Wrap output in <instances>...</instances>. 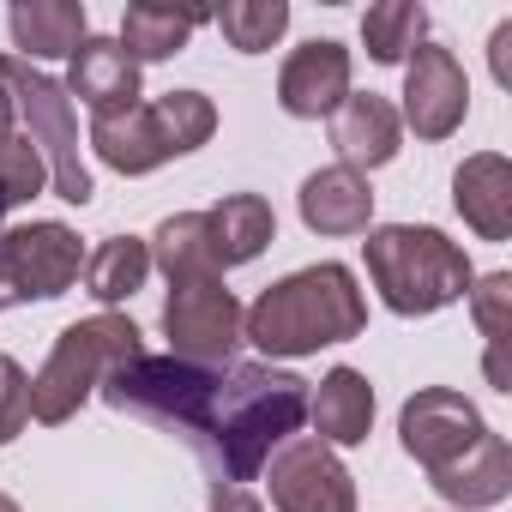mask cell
<instances>
[{"label": "cell", "mask_w": 512, "mask_h": 512, "mask_svg": "<svg viewBox=\"0 0 512 512\" xmlns=\"http://www.w3.org/2000/svg\"><path fill=\"white\" fill-rule=\"evenodd\" d=\"M464 115H470V79H464L458 55L440 49V43H422L404 61V109H398V121L416 139L434 145V139H452L464 127Z\"/></svg>", "instance_id": "obj_10"}, {"label": "cell", "mask_w": 512, "mask_h": 512, "mask_svg": "<svg viewBox=\"0 0 512 512\" xmlns=\"http://www.w3.org/2000/svg\"><path fill=\"white\" fill-rule=\"evenodd\" d=\"M85 296L103 302V314H115V302H133L151 278V247L145 235H109L85 253Z\"/></svg>", "instance_id": "obj_22"}, {"label": "cell", "mask_w": 512, "mask_h": 512, "mask_svg": "<svg viewBox=\"0 0 512 512\" xmlns=\"http://www.w3.org/2000/svg\"><path fill=\"white\" fill-rule=\"evenodd\" d=\"M482 434H488L482 410H476L464 392H452V386H422V392L398 410V440H404V452H410L428 476L446 470L458 452H470Z\"/></svg>", "instance_id": "obj_11"}, {"label": "cell", "mask_w": 512, "mask_h": 512, "mask_svg": "<svg viewBox=\"0 0 512 512\" xmlns=\"http://www.w3.org/2000/svg\"><path fill=\"white\" fill-rule=\"evenodd\" d=\"M49 187V163H43V151L25 139V127H19V115H13V97H7V85H0V199L7 205H25V199H37Z\"/></svg>", "instance_id": "obj_26"}, {"label": "cell", "mask_w": 512, "mask_h": 512, "mask_svg": "<svg viewBox=\"0 0 512 512\" xmlns=\"http://www.w3.org/2000/svg\"><path fill=\"white\" fill-rule=\"evenodd\" d=\"M434 482V494L446 500V506H458V512H482V506H500L506 494H512V446H506V434H482L470 452H458L446 470H434L428 476Z\"/></svg>", "instance_id": "obj_16"}, {"label": "cell", "mask_w": 512, "mask_h": 512, "mask_svg": "<svg viewBox=\"0 0 512 512\" xmlns=\"http://www.w3.org/2000/svg\"><path fill=\"white\" fill-rule=\"evenodd\" d=\"M7 31H13V49L19 61H73V49L91 37V19L79 0H19L7 13Z\"/></svg>", "instance_id": "obj_19"}, {"label": "cell", "mask_w": 512, "mask_h": 512, "mask_svg": "<svg viewBox=\"0 0 512 512\" xmlns=\"http://www.w3.org/2000/svg\"><path fill=\"white\" fill-rule=\"evenodd\" d=\"M0 85L13 97V115L25 127V139L43 151L49 163V187L67 199V205H91V169L79 157V115H73V97L61 79H49L43 67L19 61V55H0Z\"/></svg>", "instance_id": "obj_6"}, {"label": "cell", "mask_w": 512, "mask_h": 512, "mask_svg": "<svg viewBox=\"0 0 512 512\" xmlns=\"http://www.w3.org/2000/svg\"><path fill=\"white\" fill-rule=\"evenodd\" d=\"M139 350H145V344H139V326H133L127 314L73 320V326L55 338L49 362L31 374V422L55 428V422H67V416H79V404H85L127 356H139Z\"/></svg>", "instance_id": "obj_4"}, {"label": "cell", "mask_w": 512, "mask_h": 512, "mask_svg": "<svg viewBox=\"0 0 512 512\" xmlns=\"http://www.w3.org/2000/svg\"><path fill=\"white\" fill-rule=\"evenodd\" d=\"M211 13L205 7H157V0H139V7H127V19H121V49H127V61H169V55H181L187 49V37L205 25Z\"/></svg>", "instance_id": "obj_24"}, {"label": "cell", "mask_w": 512, "mask_h": 512, "mask_svg": "<svg viewBox=\"0 0 512 512\" xmlns=\"http://www.w3.org/2000/svg\"><path fill=\"white\" fill-rule=\"evenodd\" d=\"M302 223L314 235H368L374 229V187L368 175L344 169V163H326L302 181Z\"/></svg>", "instance_id": "obj_15"}, {"label": "cell", "mask_w": 512, "mask_h": 512, "mask_svg": "<svg viewBox=\"0 0 512 512\" xmlns=\"http://www.w3.org/2000/svg\"><path fill=\"white\" fill-rule=\"evenodd\" d=\"M488 61H494V79L512 85V19L494 25V37H488Z\"/></svg>", "instance_id": "obj_31"}, {"label": "cell", "mask_w": 512, "mask_h": 512, "mask_svg": "<svg viewBox=\"0 0 512 512\" xmlns=\"http://www.w3.org/2000/svg\"><path fill=\"white\" fill-rule=\"evenodd\" d=\"M163 338L175 362L193 368H235L241 350V302L223 278H193V284H169L163 302Z\"/></svg>", "instance_id": "obj_8"}, {"label": "cell", "mask_w": 512, "mask_h": 512, "mask_svg": "<svg viewBox=\"0 0 512 512\" xmlns=\"http://www.w3.org/2000/svg\"><path fill=\"white\" fill-rule=\"evenodd\" d=\"M308 422L320 446H362L374 428V386L362 368H332L320 386H308Z\"/></svg>", "instance_id": "obj_18"}, {"label": "cell", "mask_w": 512, "mask_h": 512, "mask_svg": "<svg viewBox=\"0 0 512 512\" xmlns=\"http://www.w3.org/2000/svg\"><path fill=\"white\" fill-rule=\"evenodd\" d=\"M85 272V247L67 223H19L0 229V308H25V302H55L79 284Z\"/></svg>", "instance_id": "obj_7"}, {"label": "cell", "mask_w": 512, "mask_h": 512, "mask_svg": "<svg viewBox=\"0 0 512 512\" xmlns=\"http://www.w3.org/2000/svg\"><path fill=\"white\" fill-rule=\"evenodd\" d=\"M362 260H368V284L380 290V302L404 320L440 314L452 302L470 296L476 266L458 241H446L428 223H380L362 241Z\"/></svg>", "instance_id": "obj_3"}, {"label": "cell", "mask_w": 512, "mask_h": 512, "mask_svg": "<svg viewBox=\"0 0 512 512\" xmlns=\"http://www.w3.org/2000/svg\"><path fill=\"white\" fill-rule=\"evenodd\" d=\"M205 512H266V506H260V500H253L247 488H217V500H211Z\"/></svg>", "instance_id": "obj_32"}, {"label": "cell", "mask_w": 512, "mask_h": 512, "mask_svg": "<svg viewBox=\"0 0 512 512\" xmlns=\"http://www.w3.org/2000/svg\"><path fill=\"white\" fill-rule=\"evenodd\" d=\"M211 19H217L223 43L235 55H266L290 31V7H284V0H229V7H217Z\"/></svg>", "instance_id": "obj_28"}, {"label": "cell", "mask_w": 512, "mask_h": 512, "mask_svg": "<svg viewBox=\"0 0 512 512\" xmlns=\"http://www.w3.org/2000/svg\"><path fill=\"white\" fill-rule=\"evenodd\" d=\"M67 97H79L91 109V121H109V115H127L139 109V61H127V49L115 37H85L73 49V67H67Z\"/></svg>", "instance_id": "obj_13"}, {"label": "cell", "mask_w": 512, "mask_h": 512, "mask_svg": "<svg viewBox=\"0 0 512 512\" xmlns=\"http://www.w3.org/2000/svg\"><path fill=\"white\" fill-rule=\"evenodd\" d=\"M344 97H350V49L332 43V37L302 43V49L284 61V73H278V109L296 115V121H320V115H332Z\"/></svg>", "instance_id": "obj_12"}, {"label": "cell", "mask_w": 512, "mask_h": 512, "mask_svg": "<svg viewBox=\"0 0 512 512\" xmlns=\"http://www.w3.org/2000/svg\"><path fill=\"white\" fill-rule=\"evenodd\" d=\"M428 37V7L422 0H380L362 13V43L380 67H404Z\"/></svg>", "instance_id": "obj_25"}, {"label": "cell", "mask_w": 512, "mask_h": 512, "mask_svg": "<svg viewBox=\"0 0 512 512\" xmlns=\"http://www.w3.org/2000/svg\"><path fill=\"white\" fill-rule=\"evenodd\" d=\"M302 422H308V380L302 374L272 368V362H235L217 380L211 422H205V434H199L193 452L217 476L211 488L253 482L284 440L302 434Z\"/></svg>", "instance_id": "obj_1"}, {"label": "cell", "mask_w": 512, "mask_h": 512, "mask_svg": "<svg viewBox=\"0 0 512 512\" xmlns=\"http://www.w3.org/2000/svg\"><path fill=\"white\" fill-rule=\"evenodd\" d=\"M145 247H151V266H163L169 284L223 278V272H217V247H211V217H205V211H175V217H163Z\"/></svg>", "instance_id": "obj_23"}, {"label": "cell", "mask_w": 512, "mask_h": 512, "mask_svg": "<svg viewBox=\"0 0 512 512\" xmlns=\"http://www.w3.org/2000/svg\"><path fill=\"white\" fill-rule=\"evenodd\" d=\"M470 314H476V332L488 338V386L494 392H512L506 380V332H512V278L506 272H488L470 284Z\"/></svg>", "instance_id": "obj_27"}, {"label": "cell", "mask_w": 512, "mask_h": 512, "mask_svg": "<svg viewBox=\"0 0 512 512\" xmlns=\"http://www.w3.org/2000/svg\"><path fill=\"white\" fill-rule=\"evenodd\" d=\"M0 512H19V500H13V494H0Z\"/></svg>", "instance_id": "obj_33"}, {"label": "cell", "mask_w": 512, "mask_h": 512, "mask_svg": "<svg viewBox=\"0 0 512 512\" xmlns=\"http://www.w3.org/2000/svg\"><path fill=\"white\" fill-rule=\"evenodd\" d=\"M398 145H404V121L380 91H350L332 109V151L344 169H356V175L386 169L398 157Z\"/></svg>", "instance_id": "obj_14"}, {"label": "cell", "mask_w": 512, "mask_h": 512, "mask_svg": "<svg viewBox=\"0 0 512 512\" xmlns=\"http://www.w3.org/2000/svg\"><path fill=\"white\" fill-rule=\"evenodd\" d=\"M151 115H157V127H163L169 157H187V151H199V145L217 133V103H211L205 91H163V97L151 103Z\"/></svg>", "instance_id": "obj_29"}, {"label": "cell", "mask_w": 512, "mask_h": 512, "mask_svg": "<svg viewBox=\"0 0 512 512\" xmlns=\"http://www.w3.org/2000/svg\"><path fill=\"white\" fill-rule=\"evenodd\" d=\"M452 205L482 241H506L512 235V163L500 151L464 157L452 175Z\"/></svg>", "instance_id": "obj_17"}, {"label": "cell", "mask_w": 512, "mask_h": 512, "mask_svg": "<svg viewBox=\"0 0 512 512\" xmlns=\"http://www.w3.org/2000/svg\"><path fill=\"white\" fill-rule=\"evenodd\" d=\"M362 326H368V302L356 290V272L338 260L302 266L272 290H260L253 308H241V338L266 362H296V356L350 344L362 338Z\"/></svg>", "instance_id": "obj_2"}, {"label": "cell", "mask_w": 512, "mask_h": 512, "mask_svg": "<svg viewBox=\"0 0 512 512\" xmlns=\"http://www.w3.org/2000/svg\"><path fill=\"white\" fill-rule=\"evenodd\" d=\"M266 488L278 512H356V482L332 446L296 434L266 458Z\"/></svg>", "instance_id": "obj_9"}, {"label": "cell", "mask_w": 512, "mask_h": 512, "mask_svg": "<svg viewBox=\"0 0 512 512\" xmlns=\"http://www.w3.org/2000/svg\"><path fill=\"white\" fill-rule=\"evenodd\" d=\"M25 428H31V374L13 356H0V446L19 440Z\"/></svg>", "instance_id": "obj_30"}, {"label": "cell", "mask_w": 512, "mask_h": 512, "mask_svg": "<svg viewBox=\"0 0 512 512\" xmlns=\"http://www.w3.org/2000/svg\"><path fill=\"white\" fill-rule=\"evenodd\" d=\"M217 380H223L217 368H193V362H175V356H151V350H139V356H127L97 392H103L109 410H121V416H145V422H163V428H175L187 446H199V434H205V422H211Z\"/></svg>", "instance_id": "obj_5"}, {"label": "cell", "mask_w": 512, "mask_h": 512, "mask_svg": "<svg viewBox=\"0 0 512 512\" xmlns=\"http://www.w3.org/2000/svg\"><path fill=\"white\" fill-rule=\"evenodd\" d=\"M0 217H7V199H0Z\"/></svg>", "instance_id": "obj_34"}, {"label": "cell", "mask_w": 512, "mask_h": 512, "mask_svg": "<svg viewBox=\"0 0 512 512\" xmlns=\"http://www.w3.org/2000/svg\"><path fill=\"white\" fill-rule=\"evenodd\" d=\"M205 217H211L217 272L260 260V253L278 241V211H272V199H260V193H229V199H223V205H211Z\"/></svg>", "instance_id": "obj_20"}, {"label": "cell", "mask_w": 512, "mask_h": 512, "mask_svg": "<svg viewBox=\"0 0 512 512\" xmlns=\"http://www.w3.org/2000/svg\"><path fill=\"white\" fill-rule=\"evenodd\" d=\"M91 151L115 175H151V169L169 163V145H163V127H157L151 103H139L127 115H109V121H91Z\"/></svg>", "instance_id": "obj_21"}]
</instances>
